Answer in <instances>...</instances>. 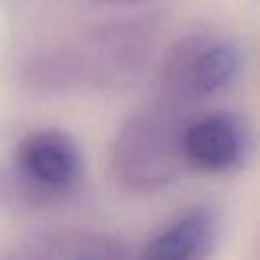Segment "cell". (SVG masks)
<instances>
[{
    "label": "cell",
    "mask_w": 260,
    "mask_h": 260,
    "mask_svg": "<svg viewBox=\"0 0 260 260\" xmlns=\"http://www.w3.org/2000/svg\"><path fill=\"white\" fill-rule=\"evenodd\" d=\"M12 173L20 193L35 201L69 195L81 179V154L61 130L28 132L12 152Z\"/></svg>",
    "instance_id": "4"
},
{
    "label": "cell",
    "mask_w": 260,
    "mask_h": 260,
    "mask_svg": "<svg viewBox=\"0 0 260 260\" xmlns=\"http://www.w3.org/2000/svg\"><path fill=\"white\" fill-rule=\"evenodd\" d=\"M0 260H130V256L118 240L106 234L55 232L6 248Z\"/></svg>",
    "instance_id": "6"
},
{
    "label": "cell",
    "mask_w": 260,
    "mask_h": 260,
    "mask_svg": "<svg viewBox=\"0 0 260 260\" xmlns=\"http://www.w3.org/2000/svg\"><path fill=\"white\" fill-rule=\"evenodd\" d=\"M110 2H116V4H132V2H142V0H110Z\"/></svg>",
    "instance_id": "8"
},
{
    "label": "cell",
    "mask_w": 260,
    "mask_h": 260,
    "mask_svg": "<svg viewBox=\"0 0 260 260\" xmlns=\"http://www.w3.org/2000/svg\"><path fill=\"white\" fill-rule=\"evenodd\" d=\"M158 30L152 16L112 20L87 30L79 43L51 51L30 65V79L49 89L77 83L114 87L132 81L146 65Z\"/></svg>",
    "instance_id": "1"
},
{
    "label": "cell",
    "mask_w": 260,
    "mask_h": 260,
    "mask_svg": "<svg viewBox=\"0 0 260 260\" xmlns=\"http://www.w3.org/2000/svg\"><path fill=\"white\" fill-rule=\"evenodd\" d=\"M242 65L244 55L238 43L207 32H191L177 41L162 61V95L185 106L211 98L238 79Z\"/></svg>",
    "instance_id": "3"
},
{
    "label": "cell",
    "mask_w": 260,
    "mask_h": 260,
    "mask_svg": "<svg viewBox=\"0 0 260 260\" xmlns=\"http://www.w3.org/2000/svg\"><path fill=\"white\" fill-rule=\"evenodd\" d=\"M250 134L234 112H209L189 120L183 136L185 162L203 173H228L242 165Z\"/></svg>",
    "instance_id": "5"
},
{
    "label": "cell",
    "mask_w": 260,
    "mask_h": 260,
    "mask_svg": "<svg viewBox=\"0 0 260 260\" xmlns=\"http://www.w3.org/2000/svg\"><path fill=\"white\" fill-rule=\"evenodd\" d=\"M189 118L185 104L162 98L132 114L112 146V171L126 189L165 187L185 162L183 136Z\"/></svg>",
    "instance_id": "2"
},
{
    "label": "cell",
    "mask_w": 260,
    "mask_h": 260,
    "mask_svg": "<svg viewBox=\"0 0 260 260\" xmlns=\"http://www.w3.org/2000/svg\"><path fill=\"white\" fill-rule=\"evenodd\" d=\"M217 234L211 209L193 207L165 225L136 260H207Z\"/></svg>",
    "instance_id": "7"
}]
</instances>
